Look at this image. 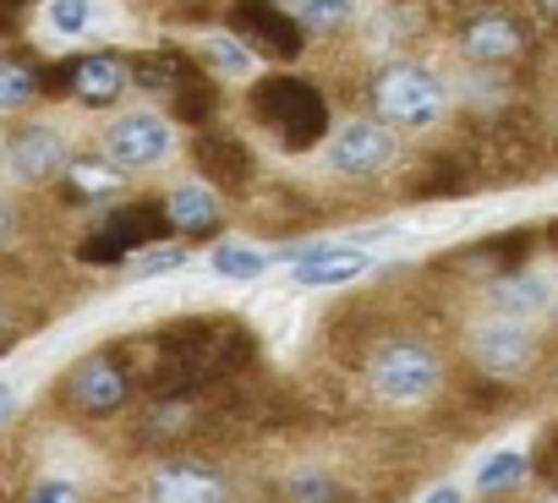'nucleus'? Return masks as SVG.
<instances>
[{
    "instance_id": "f257e3e1",
    "label": "nucleus",
    "mask_w": 558,
    "mask_h": 503,
    "mask_svg": "<svg viewBox=\"0 0 558 503\" xmlns=\"http://www.w3.org/2000/svg\"><path fill=\"white\" fill-rule=\"evenodd\" d=\"M252 115L279 137V148H313L329 132V105L302 77H263L252 88Z\"/></svg>"
},
{
    "instance_id": "f03ea898",
    "label": "nucleus",
    "mask_w": 558,
    "mask_h": 503,
    "mask_svg": "<svg viewBox=\"0 0 558 503\" xmlns=\"http://www.w3.org/2000/svg\"><path fill=\"white\" fill-rule=\"evenodd\" d=\"M367 99L384 115V126H433L449 105V88H444L438 72H427L416 61H389V66L373 72Z\"/></svg>"
},
{
    "instance_id": "7ed1b4c3",
    "label": "nucleus",
    "mask_w": 558,
    "mask_h": 503,
    "mask_svg": "<svg viewBox=\"0 0 558 503\" xmlns=\"http://www.w3.org/2000/svg\"><path fill=\"white\" fill-rule=\"evenodd\" d=\"M367 378H373V389H378L389 405H416V400H427V394L438 389L444 367H438V356H433L427 345H416V340H389V345H378Z\"/></svg>"
},
{
    "instance_id": "20e7f679",
    "label": "nucleus",
    "mask_w": 558,
    "mask_h": 503,
    "mask_svg": "<svg viewBox=\"0 0 558 503\" xmlns=\"http://www.w3.org/2000/svg\"><path fill=\"white\" fill-rule=\"evenodd\" d=\"M230 28L241 34L246 50H257L268 61H296L302 39H307L296 12H279L274 0H235V7H230Z\"/></svg>"
},
{
    "instance_id": "39448f33",
    "label": "nucleus",
    "mask_w": 558,
    "mask_h": 503,
    "mask_svg": "<svg viewBox=\"0 0 558 503\" xmlns=\"http://www.w3.org/2000/svg\"><path fill=\"white\" fill-rule=\"evenodd\" d=\"M170 148H175L170 121H165V115H148V110L121 115V121H110V132H105V154H110V164H121V170H154V164L170 159Z\"/></svg>"
},
{
    "instance_id": "423d86ee",
    "label": "nucleus",
    "mask_w": 558,
    "mask_h": 503,
    "mask_svg": "<svg viewBox=\"0 0 558 503\" xmlns=\"http://www.w3.org/2000/svg\"><path fill=\"white\" fill-rule=\"evenodd\" d=\"M531 351H536V340L520 318H493V323L471 329V361L487 378H520L531 367Z\"/></svg>"
},
{
    "instance_id": "0eeeda50",
    "label": "nucleus",
    "mask_w": 558,
    "mask_h": 503,
    "mask_svg": "<svg viewBox=\"0 0 558 503\" xmlns=\"http://www.w3.org/2000/svg\"><path fill=\"white\" fill-rule=\"evenodd\" d=\"M525 45H531V34L514 12H476L460 23V50L482 66H504V61L525 56Z\"/></svg>"
},
{
    "instance_id": "6e6552de",
    "label": "nucleus",
    "mask_w": 558,
    "mask_h": 503,
    "mask_svg": "<svg viewBox=\"0 0 558 503\" xmlns=\"http://www.w3.org/2000/svg\"><path fill=\"white\" fill-rule=\"evenodd\" d=\"M329 164L340 175H378L395 164V137L384 121H351L329 137Z\"/></svg>"
},
{
    "instance_id": "1a4fd4ad",
    "label": "nucleus",
    "mask_w": 558,
    "mask_h": 503,
    "mask_svg": "<svg viewBox=\"0 0 558 503\" xmlns=\"http://www.w3.org/2000/svg\"><path fill=\"white\" fill-rule=\"evenodd\" d=\"M66 394H72V405H77L83 416H110V410H121V405H126L132 378H126V367H121V361H110V356H88V361H77V367H72Z\"/></svg>"
},
{
    "instance_id": "9d476101",
    "label": "nucleus",
    "mask_w": 558,
    "mask_h": 503,
    "mask_svg": "<svg viewBox=\"0 0 558 503\" xmlns=\"http://www.w3.org/2000/svg\"><path fill=\"white\" fill-rule=\"evenodd\" d=\"M143 503H225V476L208 465H159L143 487Z\"/></svg>"
},
{
    "instance_id": "9b49d317",
    "label": "nucleus",
    "mask_w": 558,
    "mask_h": 503,
    "mask_svg": "<svg viewBox=\"0 0 558 503\" xmlns=\"http://www.w3.org/2000/svg\"><path fill=\"white\" fill-rule=\"evenodd\" d=\"M66 164H72V154L56 126H28L12 137V170L23 181H56V175H66Z\"/></svg>"
},
{
    "instance_id": "f8f14e48",
    "label": "nucleus",
    "mask_w": 558,
    "mask_h": 503,
    "mask_svg": "<svg viewBox=\"0 0 558 503\" xmlns=\"http://www.w3.org/2000/svg\"><path fill=\"white\" fill-rule=\"evenodd\" d=\"M126 83H132V66H126L121 56H105V50H99V56L72 61V99H83V105H94V110L116 105Z\"/></svg>"
},
{
    "instance_id": "ddd939ff",
    "label": "nucleus",
    "mask_w": 558,
    "mask_h": 503,
    "mask_svg": "<svg viewBox=\"0 0 558 503\" xmlns=\"http://www.w3.org/2000/svg\"><path fill=\"white\" fill-rule=\"evenodd\" d=\"M165 219H170V230H181V235H208V230H219V197H214V186H208V181L175 186V192L165 197Z\"/></svg>"
},
{
    "instance_id": "4468645a",
    "label": "nucleus",
    "mask_w": 558,
    "mask_h": 503,
    "mask_svg": "<svg viewBox=\"0 0 558 503\" xmlns=\"http://www.w3.org/2000/svg\"><path fill=\"white\" fill-rule=\"evenodd\" d=\"M197 164H203L208 186H246V181H252L246 148H241L235 137H225V132H203V137H197Z\"/></svg>"
},
{
    "instance_id": "2eb2a0df",
    "label": "nucleus",
    "mask_w": 558,
    "mask_h": 503,
    "mask_svg": "<svg viewBox=\"0 0 558 503\" xmlns=\"http://www.w3.org/2000/svg\"><path fill=\"white\" fill-rule=\"evenodd\" d=\"M356 274H367V258L356 246H324L318 258H307V263H296V285L302 291H324V285H345V280H356Z\"/></svg>"
},
{
    "instance_id": "dca6fc26",
    "label": "nucleus",
    "mask_w": 558,
    "mask_h": 503,
    "mask_svg": "<svg viewBox=\"0 0 558 503\" xmlns=\"http://www.w3.org/2000/svg\"><path fill=\"white\" fill-rule=\"evenodd\" d=\"M487 302L498 307V318H525V312H542L547 307V280L542 274H504Z\"/></svg>"
},
{
    "instance_id": "f3484780",
    "label": "nucleus",
    "mask_w": 558,
    "mask_h": 503,
    "mask_svg": "<svg viewBox=\"0 0 558 503\" xmlns=\"http://www.w3.org/2000/svg\"><path fill=\"white\" fill-rule=\"evenodd\" d=\"M66 186L77 203H94V197H110L121 192V164H99V159H72L66 164Z\"/></svg>"
},
{
    "instance_id": "a211bd4d",
    "label": "nucleus",
    "mask_w": 558,
    "mask_h": 503,
    "mask_svg": "<svg viewBox=\"0 0 558 503\" xmlns=\"http://www.w3.org/2000/svg\"><path fill=\"white\" fill-rule=\"evenodd\" d=\"M351 12H356V0H302L296 23H302L307 34H340V28L351 23Z\"/></svg>"
},
{
    "instance_id": "6ab92c4d",
    "label": "nucleus",
    "mask_w": 558,
    "mask_h": 503,
    "mask_svg": "<svg viewBox=\"0 0 558 503\" xmlns=\"http://www.w3.org/2000/svg\"><path fill=\"white\" fill-rule=\"evenodd\" d=\"M263 269H268V258L252 252V246H241V241H225L214 252V274H225V280H257Z\"/></svg>"
},
{
    "instance_id": "aec40b11",
    "label": "nucleus",
    "mask_w": 558,
    "mask_h": 503,
    "mask_svg": "<svg viewBox=\"0 0 558 503\" xmlns=\"http://www.w3.org/2000/svg\"><path fill=\"white\" fill-rule=\"evenodd\" d=\"M214 110H219V94H214L203 77H186V83L175 88V115H181V121L203 126V121H214Z\"/></svg>"
},
{
    "instance_id": "412c9836",
    "label": "nucleus",
    "mask_w": 558,
    "mask_h": 503,
    "mask_svg": "<svg viewBox=\"0 0 558 503\" xmlns=\"http://www.w3.org/2000/svg\"><path fill=\"white\" fill-rule=\"evenodd\" d=\"M203 61L219 66L225 77H246V72H252V50H246L241 39H230V34H214V39L203 45Z\"/></svg>"
},
{
    "instance_id": "4be33fe9",
    "label": "nucleus",
    "mask_w": 558,
    "mask_h": 503,
    "mask_svg": "<svg viewBox=\"0 0 558 503\" xmlns=\"http://www.w3.org/2000/svg\"><path fill=\"white\" fill-rule=\"evenodd\" d=\"M514 481H525V454H514V449L493 454V459L476 470V492H504V487H514Z\"/></svg>"
},
{
    "instance_id": "5701e85b",
    "label": "nucleus",
    "mask_w": 558,
    "mask_h": 503,
    "mask_svg": "<svg viewBox=\"0 0 558 503\" xmlns=\"http://www.w3.org/2000/svg\"><path fill=\"white\" fill-rule=\"evenodd\" d=\"M39 94V77L17 61H0V110H23Z\"/></svg>"
},
{
    "instance_id": "b1692460",
    "label": "nucleus",
    "mask_w": 558,
    "mask_h": 503,
    "mask_svg": "<svg viewBox=\"0 0 558 503\" xmlns=\"http://www.w3.org/2000/svg\"><path fill=\"white\" fill-rule=\"evenodd\" d=\"M88 0H50V28L56 34H83L88 28Z\"/></svg>"
},
{
    "instance_id": "393cba45",
    "label": "nucleus",
    "mask_w": 558,
    "mask_h": 503,
    "mask_svg": "<svg viewBox=\"0 0 558 503\" xmlns=\"http://www.w3.org/2000/svg\"><path fill=\"white\" fill-rule=\"evenodd\" d=\"M181 263H186V246H154V252H143L132 269H137V274H170V269H181Z\"/></svg>"
},
{
    "instance_id": "a878e982",
    "label": "nucleus",
    "mask_w": 558,
    "mask_h": 503,
    "mask_svg": "<svg viewBox=\"0 0 558 503\" xmlns=\"http://www.w3.org/2000/svg\"><path fill=\"white\" fill-rule=\"evenodd\" d=\"M23 503H83V492L72 481H61V476H45V481H34V492Z\"/></svg>"
},
{
    "instance_id": "bb28decb",
    "label": "nucleus",
    "mask_w": 558,
    "mask_h": 503,
    "mask_svg": "<svg viewBox=\"0 0 558 503\" xmlns=\"http://www.w3.org/2000/svg\"><path fill=\"white\" fill-rule=\"evenodd\" d=\"M291 498H296V503H324V498H329V481H318V476H296V481H291Z\"/></svg>"
},
{
    "instance_id": "cd10ccee",
    "label": "nucleus",
    "mask_w": 558,
    "mask_h": 503,
    "mask_svg": "<svg viewBox=\"0 0 558 503\" xmlns=\"http://www.w3.org/2000/svg\"><path fill=\"white\" fill-rule=\"evenodd\" d=\"M12 230H17V213H12V203H7V197H0V246L12 241Z\"/></svg>"
},
{
    "instance_id": "c85d7f7f",
    "label": "nucleus",
    "mask_w": 558,
    "mask_h": 503,
    "mask_svg": "<svg viewBox=\"0 0 558 503\" xmlns=\"http://www.w3.org/2000/svg\"><path fill=\"white\" fill-rule=\"evenodd\" d=\"M12 410H17V394H12L7 383H0V427H7V421H12Z\"/></svg>"
},
{
    "instance_id": "c756f323",
    "label": "nucleus",
    "mask_w": 558,
    "mask_h": 503,
    "mask_svg": "<svg viewBox=\"0 0 558 503\" xmlns=\"http://www.w3.org/2000/svg\"><path fill=\"white\" fill-rule=\"evenodd\" d=\"M422 503H460V492H454V487H438V492H427Z\"/></svg>"
},
{
    "instance_id": "7c9ffc66",
    "label": "nucleus",
    "mask_w": 558,
    "mask_h": 503,
    "mask_svg": "<svg viewBox=\"0 0 558 503\" xmlns=\"http://www.w3.org/2000/svg\"><path fill=\"white\" fill-rule=\"evenodd\" d=\"M536 12H542V17H553V23H558V0H536Z\"/></svg>"
},
{
    "instance_id": "2f4dec72",
    "label": "nucleus",
    "mask_w": 558,
    "mask_h": 503,
    "mask_svg": "<svg viewBox=\"0 0 558 503\" xmlns=\"http://www.w3.org/2000/svg\"><path fill=\"white\" fill-rule=\"evenodd\" d=\"M0 329H7V312H0Z\"/></svg>"
}]
</instances>
